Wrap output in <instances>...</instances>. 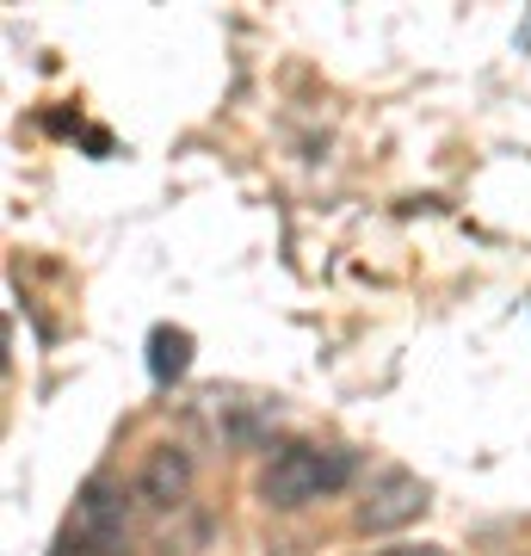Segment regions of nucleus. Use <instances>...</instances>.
Returning <instances> with one entry per match:
<instances>
[{"label": "nucleus", "instance_id": "obj_1", "mask_svg": "<svg viewBox=\"0 0 531 556\" xmlns=\"http://www.w3.org/2000/svg\"><path fill=\"white\" fill-rule=\"evenodd\" d=\"M353 477H358V457L353 452L291 439V445H278L273 464L260 470V501L291 514V507H309V501H321V495H340Z\"/></svg>", "mask_w": 531, "mask_h": 556}, {"label": "nucleus", "instance_id": "obj_2", "mask_svg": "<svg viewBox=\"0 0 531 556\" xmlns=\"http://www.w3.org/2000/svg\"><path fill=\"white\" fill-rule=\"evenodd\" d=\"M68 544L80 556H130V501L112 477H93L68 514Z\"/></svg>", "mask_w": 531, "mask_h": 556}, {"label": "nucleus", "instance_id": "obj_3", "mask_svg": "<svg viewBox=\"0 0 531 556\" xmlns=\"http://www.w3.org/2000/svg\"><path fill=\"white\" fill-rule=\"evenodd\" d=\"M427 482L408 477V470H377L371 477V495L358 501V526L365 532H395V526H408V519L427 514Z\"/></svg>", "mask_w": 531, "mask_h": 556}, {"label": "nucleus", "instance_id": "obj_4", "mask_svg": "<svg viewBox=\"0 0 531 556\" xmlns=\"http://www.w3.org/2000/svg\"><path fill=\"white\" fill-rule=\"evenodd\" d=\"M142 501H149V507H161V514H167V507H179V501L192 495V452H186V445H155V452L142 457Z\"/></svg>", "mask_w": 531, "mask_h": 556}, {"label": "nucleus", "instance_id": "obj_5", "mask_svg": "<svg viewBox=\"0 0 531 556\" xmlns=\"http://www.w3.org/2000/svg\"><path fill=\"white\" fill-rule=\"evenodd\" d=\"M186 365H192V334L161 321L155 334H149V378L174 383V378H186Z\"/></svg>", "mask_w": 531, "mask_h": 556}, {"label": "nucleus", "instance_id": "obj_6", "mask_svg": "<svg viewBox=\"0 0 531 556\" xmlns=\"http://www.w3.org/2000/svg\"><path fill=\"white\" fill-rule=\"evenodd\" d=\"M377 556H445L439 544H402V551H377Z\"/></svg>", "mask_w": 531, "mask_h": 556}]
</instances>
